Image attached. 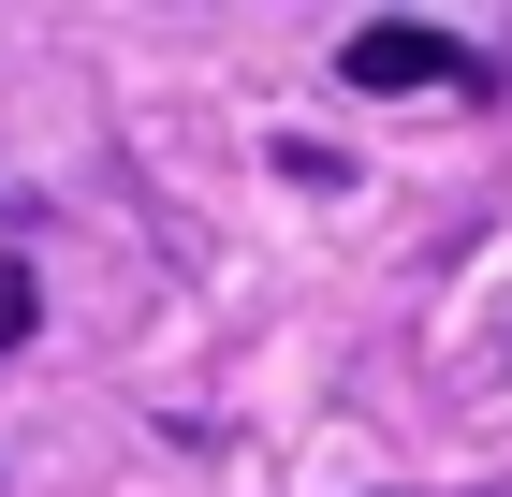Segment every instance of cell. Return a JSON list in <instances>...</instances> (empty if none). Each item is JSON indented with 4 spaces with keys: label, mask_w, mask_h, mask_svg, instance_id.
<instances>
[{
    "label": "cell",
    "mask_w": 512,
    "mask_h": 497,
    "mask_svg": "<svg viewBox=\"0 0 512 497\" xmlns=\"http://www.w3.org/2000/svg\"><path fill=\"white\" fill-rule=\"evenodd\" d=\"M337 74H352V88H469V59H454L425 15H366V30L337 44Z\"/></svg>",
    "instance_id": "cell-1"
}]
</instances>
